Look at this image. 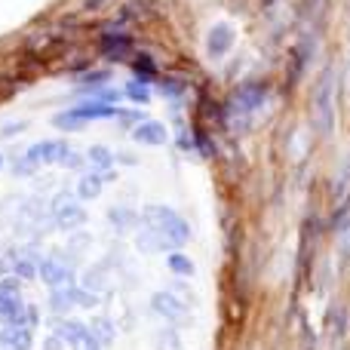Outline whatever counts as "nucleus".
Listing matches in <instances>:
<instances>
[{
    "label": "nucleus",
    "mask_w": 350,
    "mask_h": 350,
    "mask_svg": "<svg viewBox=\"0 0 350 350\" xmlns=\"http://www.w3.org/2000/svg\"><path fill=\"white\" fill-rule=\"evenodd\" d=\"M86 157H90V163L98 166V170H108V166L114 163V160H111V151H108V148H102V145L90 148V154H86Z\"/></svg>",
    "instance_id": "ddd939ff"
},
{
    "label": "nucleus",
    "mask_w": 350,
    "mask_h": 350,
    "mask_svg": "<svg viewBox=\"0 0 350 350\" xmlns=\"http://www.w3.org/2000/svg\"><path fill=\"white\" fill-rule=\"evenodd\" d=\"M224 46H228V31H224V28H215V31H212V40H209L212 55H221Z\"/></svg>",
    "instance_id": "dca6fc26"
},
{
    "label": "nucleus",
    "mask_w": 350,
    "mask_h": 350,
    "mask_svg": "<svg viewBox=\"0 0 350 350\" xmlns=\"http://www.w3.org/2000/svg\"><path fill=\"white\" fill-rule=\"evenodd\" d=\"M43 350H65V341H62L59 338V335H49V338H46V345H43Z\"/></svg>",
    "instance_id": "6ab92c4d"
},
{
    "label": "nucleus",
    "mask_w": 350,
    "mask_h": 350,
    "mask_svg": "<svg viewBox=\"0 0 350 350\" xmlns=\"http://www.w3.org/2000/svg\"><path fill=\"white\" fill-rule=\"evenodd\" d=\"M40 277L49 289H62V286H71L74 280V271L62 255H49V258L40 261Z\"/></svg>",
    "instance_id": "20e7f679"
},
{
    "label": "nucleus",
    "mask_w": 350,
    "mask_h": 350,
    "mask_svg": "<svg viewBox=\"0 0 350 350\" xmlns=\"http://www.w3.org/2000/svg\"><path fill=\"white\" fill-rule=\"evenodd\" d=\"M49 215H53V221L59 224L62 230H71L83 221L86 212L80 209V203L71 197V193H59V197L53 200V212H49Z\"/></svg>",
    "instance_id": "7ed1b4c3"
},
{
    "label": "nucleus",
    "mask_w": 350,
    "mask_h": 350,
    "mask_svg": "<svg viewBox=\"0 0 350 350\" xmlns=\"http://www.w3.org/2000/svg\"><path fill=\"white\" fill-rule=\"evenodd\" d=\"M92 329H96V332H92V338H96L98 345H111V338H114V329H111V323L98 320Z\"/></svg>",
    "instance_id": "2eb2a0df"
},
{
    "label": "nucleus",
    "mask_w": 350,
    "mask_h": 350,
    "mask_svg": "<svg viewBox=\"0 0 350 350\" xmlns=\"http://www.w3.org/2000/svg\"><path fill=\"white\" fill-rule=\"evenodd\" d=\"M22 203H25V197H18V193H12V197L0 200V224H3V228H12V224H16Z\"/></svg>",
    "instance_id": "1a4fd4ad"
},
{
    "label": "nucleus",
    "mask_w": 350,
    "mask_h": 350,
    "mask_svg": "<svg viewBox=\"0 0 350 350\" xmlns=\"http://www.w3.org/2000/svg\"><path fill=\"white\" fill-rule=\"evenodd\" d=\"M71 157V148H68L65 139H53V142H37V145H31L28 151H25V160H28L31 166H53V163H62L65 166V160Z\"/></svg>",
    "instance_id": "f03ea898"
},
{
    "label": "nucleus",
    "mask_w": 350,
    "mask_h": 350,
    "mask_svg": "<svg viewBox=\"0 0 350 350\" xmlns=\"http://www.w3.org/2000/svg\"><path fill=\"white\" fill-rule=\"evenodd\" d=\"M12 271H16L18 280H31L34 273H40V261L31 249H16L12 252Z\"/></svg>",
    "instance_id": "39448f33"
},
{
    "label": "nucleus",
    "mask_w": 350,
    "mask_h": 350,
    "mask_svg": "<svg viewBox=\"0 0 350 350\" xmlns=\"http://www.w3.org/2000/svg\"><path fill=\"white\" fill-rule=\"evenodd\" d=\"M74 304H77V301H74V289H71V286L49 289V308H53V314H68Z\"/></svg>",
    "instance_id": "6e6552de"
},
{
    "label": "nucleus",
    "mask_w": 350,
    "mask_h": 350,
    "mask_svg": "<svg viewBox=\"0 0 350 350\" xmlns=\"http://www.w3.org/2000/svg\"><path fill=\"white\" fill-rule=\"evenodd\" d=\"M77 193H80V200H96L102 193V178L98 175H83L77 185Z\"/></svg>",
    "instance_id": "f8f14e48"
},
{
    "label": "nucleus",
    "mask_w": 350,
    "mask_h": 350,
    "mask_svg": "<svg viewBox=\"0 0 350 350\" xmlns=\"http://www.w3.org/2000/svg\"><path fill=\"white\" fill-rule=\"evenodd\" d=\"M3 347L6 350H31V329L25 323H16L3 332Z\"/></svg>",
    "instance_id": "0eeeda50"
},
{
    "label": "nucleus",
    "mask_w": 350,
    "mask_h": 350,
    "mask_svg": "<svg viewBox=\"0 0 350 350\" xmlns=\"http://www.w3.org/2000/svg\"><path fill=\"white\" fill-rule=\"evenodd\" d=\"M154 308H157L163 317H172V320L178 317V304H175L170 295H157V298H154Z\"/></svg>",
    "instance_id": "4468645a"
},
{
    "label": "nucleus",
    "mask_w": 350,
    "mask_h": 350,
    "mask_svg": "<svg viewBox=\"0 0 350 350\" xmlns=\"http://www.w3.org/2000/svg\"><path fill=\"white\" fill-rule=\"evenodd\" d=\"M160 341H163V350H175V338H172V335H163Z\"/></svg>",
    "instance_id": "5701e85b"
},
{
    "label": "nucleus",
    "mask_w": 350,
    "mask_h": 350,
    "mask_svg": "<svg viewBox=\"0 0 350 350\" xmlns=\"http://www.w3.org/2000/svg\"><path fill=\"white\" fill-rule=\"evenodd\" d=\"M37 323H40L37 308H25V326H37Z\"/></svg>",
    "instance_id": "aec40b11"
},
{
    "label": "nucleus",
    "mask_w": 350,
    "mask_h": 350,
    "mask_svg": "<svg viewBox=\"0 0 350 350\" xmlns=\"http://www.w3.org/2000/svg\"><path fill=\"white\" fill-rule=\"evenodd\" d=\"M22 286H18V277H6L0 280V320L6 326H16V323H25V304H22Z\"/></svg>",
    "instance_id": "f257e3e1"
},
{
    "label": "nucleus",
    "mask_w": 350,
    "mask_h": 350,
    "mask_svg": "<svg viewBox=\"0 0 350 350\" xmlns=\"http://www.w3.org/2000/svg\"><path fill=\"white\" fill-rule=\"evenodd\" d=\"M0 170H3V157H0Z\"/></svg>",
    "instance_id": "b1692460"
},
{
    "label": "nucleus",
    "mask_w": 350,
    "mask_h": 350,
    "mask_svg": "<svg viewBox=\"0 0 350 350\" xmlns=\"http://www.w3.org/2000/svg\"><path fill=\"white\" fill-rule=\"evenodd\" d=\"M172 267H175V271H185V273H191V265H187V261L181 258V255H172Z\"/></svg>",
    "instance_id": "412c9836"
},
{
    "label": "nucleus",
    "mask_w": 350,
    "mask_h": 350,
    "mask_svg": "<svg viewBox=\"0 0 350 350\" xmlns=\"http://www.w3.org/2000/svg\"><path fill=\"white\" fill-rule=\"evenodd\" d=\"M133 135L139 142H145V145H163L166 142V129L160 126V123H145V126H139Z\"/></svg>",
    "instance_id": "9b49d317"
},
{
    "label": "nucleus",
    "mask_w": 350,
    "mask_h": 350,
    "mask_svg": "<svg viewBox=\"0 0 350 350\" xmlns=\"http://www.w3.org/2000/svg\"><path fill=\"white\" fill-rule=\"evenodd\" d=\"M18 129H25V123H10V126H3V135H10V133H18Z\"/></svg>",
    "instance_id": "4be33fe9"
},
{
    "label": "nucleus",
    "mask_w": 350,
    "mask_h": 350,
    "mask_svg": "<svg viewBox=\"0 0 350 350\" xmlns=\"http://www.w3.org/2000/svg\"><path fill=\"white\" fill-rule=\"evenodd\" d=\"M74 301L83 304V308H96V295H92V292H83V289H74Z\"/></svg>",
    "instance_id": "f3484780"
},
{
    "label": "nucleus",
    "mask_w": 350,
    "mask_h": 350,
    "mask_svg": "<svg viewBox=\"0 0 350 350\" xmlns=\"http://www.w3.org/2000/svg\"><path fill=\"white\" fill-rule=\"evenodd\" d=\"M71 111L83 126L90 120H111V117H117V108H108V105H77V108H71Z\"/></svg>",
    "instance_id": "423d86ee"
},
{
    "label": "nucleus",
    "mask_w": 350,
    "mask_h": 350,
    "mask_svg": "<svg viewBox=\"0 0 350 350\" xmlns=\"http://www.w3.org/2000/svg\"><path fill=\"white\" fill-rule=\"evenodd\" d=\"M102 53L108 55V59H123V55L129 53V40L123 34H108L102 40Z\"/></svg>",
    "instance_id": "9d476101"
},
{
    "label": "nucleus",
    "mask_w": 350,
    "mask_h": 350,
    "mask_svg": "<svg viewBox=\"0 0 350 350\" xmlns=\"http://www.w3.org/2000/svg\"><path fill=\"white\" fill-rule=\"evenodd\" d=\"M126 96H129V98H135V102H145V98H148V92L142 90V83H129Z\"/></svg>",
    "instance_id": "a211bd4d"
}]
</instances>
